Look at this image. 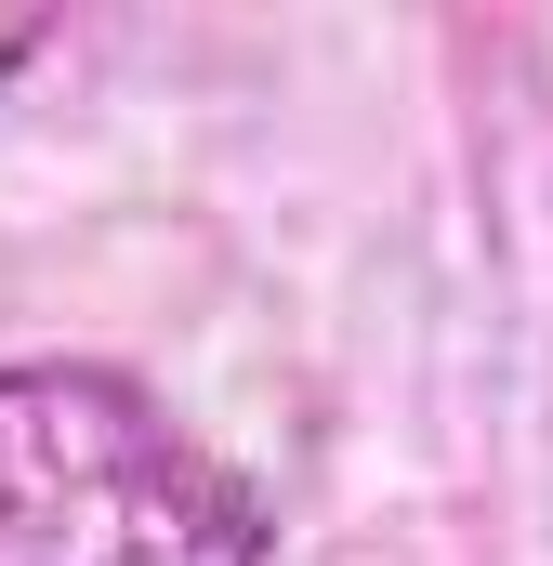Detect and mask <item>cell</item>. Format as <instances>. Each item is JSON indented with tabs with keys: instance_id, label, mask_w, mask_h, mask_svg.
Returning <instances> with one entry per match:
<instances>
[{
	"instance_id": "1",
	"label": "cell",
	"mask_w": 553,
	"mask_h": 566,
	"mask_svg": "<svg viewBox=\"0 0 553 566\" xmlns=\"http://www.w3.org/2000/svg\"><path fill=\"white\" fill-rule=\"evenodd\" d=\"M0 566H276V501L106 356H0Z\"/></svg>"
},
{
	"instance_id": "2",
	"label": "cell",
	"mask_w": 553,
	"mask_h": 566,
	"mask_svg": "<svg viewBox=\"0 0 553 566\" xmlns=\"http://www.w3.org/2000/svg\"><path fill=\"white\" fill-rule=\"evenodd\" d=\"M40 53H53V13H0V80L40 66Z\"/></svg>"
}]
</instances>
